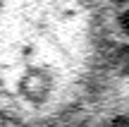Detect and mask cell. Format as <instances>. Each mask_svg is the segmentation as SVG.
Masks as SVG:
<instances>
[{"instance_id": "cell-1", "label": "cell", "mask_w": 129, "mask_h": 127, "mask_svg": "<svg viewBox=\"0 0 129 127\" xmlns=\"http://www.w3.org/2000/svg\"><path fill=\"white\" fill-rule=\"evenodd\" d=\"M0 127H129V0H0Z\"/></svg>"}]
</instances>
